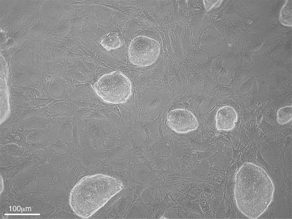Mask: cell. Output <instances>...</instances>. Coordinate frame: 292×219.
<instances>
[{
  "instance_id": "obj_9",
  "label": "cell",
  "mask_w": 292,
  "mask_h": 219,
  "mask_svg": "<svg viewBox=\"0 0 292 219\" xmlns=\"http://www.w3.org/2000/svg\"><path fill=\"white\" fill-rule=\"evenodd\" d=\"M292 106H287L280 108L277 111L276 120L280 125H285L292 120Z\"/></svg>"
},
{
  "instance_id": "obj_8",
  "label": "cell",
  "mask_w": 292,
  "mask_h": 219,
  "mask_svg": "<svg viewBox=\"0 0 292 219\" xmlns=\"http://www.w3.org/2000/svg\"><path fill=\"white\" fill-rule=\"evenodd\" d=\"M278 20L281 24L287 26L292 25V1L286 0L282 6L279 13Z\"/></svg>"
},
{
  "instance_id": "obj_2",
  "label": "cell",
  "mask_w": 292,
  "mask_h": 219,
  "mask_svg": "<svg viewBox=\"0 0 292 219\" xmlns=\"http://www.w3.org/2000/svg\"><path fill=\"white\" fill-rule=\"evenodd\" d=\"M122 182L103 174L86 176L71 189L69 205L78 217L87 219L97 212L123 188Z\"/></svg>"
},
{
  "instance_id": "obj_7",
  "label": "cell",
  "mask_w": 292,
  "mask_h": 219,
  "mask_svg": "<svg viewBox=\"0 0 292 219\" xmlns=\"http://www.w3.org/2000/svg\"><path fill=\"white\" fill-rule=\"evenodd\" d=\"M100 44L106 50L110 51L121 47L123 43L117 33L110 32L102 37Z\"/></svg>"
},
{
  "instance_id": "obj_3",
  "label": "cell",
  "mask_w": 292,
  "mask_h": 219,
  "mask_svg": "<svg viewBox=\"0 0 292 219\" xmlns=\"http://www.w3.org/2000/svg\"><path fill=\"white\" fill-rule=\"evenodd\" d=\"M93 89L105 102L118 104L125 103L128 99L132 86L126 75L115 71L102 75L94 83Z\"/></svg>"
},
{
  "instance_id": "obj_6",
  "label": "cell",
  "mask_w": 292,
  "mask_h": 219,
  "mask_svg": "<svg viewBox=\"0 0 292 219\" xmlns=\"http://www.w3.org/2000/svg\"><path fill=\"white\" fill-rule=\"evenodd\" d=\"M237 121V114L234 108L224 106L219 108L216 114V126L218 130L233 129Z\"/></svg>"
},
{
  "instance_id": "obj_1",
  "label": "cell",
  "mask_w": 292,
  "mask_h": 219,
  "mask_svg": "<svg viewBox=\"0 0 292 219\" xmlns=\"http://www.w3.org/2000/svg\"><path fill=\"white\" fill-rule=\"evenodd\" d=\"M275 186L261 166L246 162L238 169L234 179V199L238 210L249 219H257L273 201Z\"/></svg>"
},
{
  "instance_id": "obj_10",
  "label": "cell",
  "mask_w": 292,
  "mask_h": 219,
  "mask_svg": "<svg viewBox=\"0 0 292 219\" xmlns=\"http://www.w3.org/2000/svg\"><path fill=\"white\" fill-rule=\"evenodd\" d=\"M221 1V0H204L203 3L205 10L208 11L218 3H220Z\"/></svg>"
},
{
  "instance_id": "obj_5",
  "label": "cell",
  "mask_w": 292,
  "mask_h": 219,
  "mask_svg": "<svg viewBox=\"0 0 292 219\" xmlns=\"http://www.w3.org/2000/svg\"><path fill=\"white\" fill-rule=\"evenodd\" d=\"M167 124L178 133H186L196 130L198 121L190 111L178 109L169 111L167 115Z\"/></svg>"
},
{
  "instance_id": "obj_4",
  "label": "cell",
  "mask_w": 292,
  "mask_h": 219,
  "mask_svg": "<svg viewBox=\"0 0 292 219\" xmlns=\"http://www.w3.org/2000/svg\"><path fill=\"white\" fill-rule=\"evenodd\" d=\"M161 46L155 39L138 36L130 41L128 48L129 62L137 66L148 67L154 63L160 53Z\"/></svg>"
}]
</instances>
